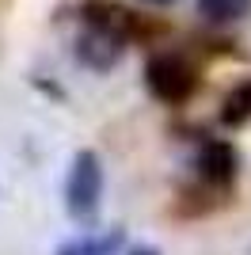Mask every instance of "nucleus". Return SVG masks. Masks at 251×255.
Returning <instances> with one entry per match:
<instances>
[{"label": "nucleus", "mask_w": 251, "mask_h": 255, "mask_svg": "<svg viewBox=\"0 0 251 255\" xmlns=\"http://www.w3.org/2000/svg\"><path fill=\"white\" fill-rule=\"evenodd\" d=\"M76 57H80L88 69H111V65L122 57V38L111 31H99V27H92V31L84 34L80 42H76Z\"/></svg>", "instance_id": "nucleus-3"}, {"label": "nucleus", "mask_w": 251, "mask_h": 255, "mask_svg": "<svg viewBox=\"0 0 251 255\" xmlns=\"http://www.w3.org/2000/svg\"><path fill=\"white\" fill-rule=\"evenodd\" d=\"M145 80H148V88H152V96L164 99V103H179V99H187L190 88H194V73H190L179 57H167V53L148 61Z\"/></svg>", "instance_id": "nucleus-2"}, {"label": "nucleus", "mask_w": 251, "mask_h": 255, "mask_svg": "<svg viewBox=\"0 0 251 255\" xmlns=\"http://www.w3.org/2000/svg\"><path fill=\"white\" fill-rule=\"evenodd\" d=\"M133 255H156V252H152V248H145V252H133Z\"/></svg>", "instance_id": "nucleus-9"}, {"label": "nucleus", "mask_w": 251, "mask_h": 255, "mask_svg": "<svg viewBox=\"0 0 251 255\" xmlns=\"http://www.w3.org/2000/svg\"><path fill=\"white\" fill-rule=\"evenodd\" d=\"M88 19H92V27L111 31V34H118V38L129 31V15H126L122 8H115V4H88Z\"/></svg>", "instance_id": "nucleus-6"}, {"label": "nucleus", "mask_w": 251, "mask_h": 255, "mask_svg": "<svg viewBox=\"0 0 251 255\" xmlns=\"http://www.w3.org/2000/svg\"><path fill=\"white\" fill-rule=\"evenodd\" d=\"M251 118V84H240L225 99V122H248Z\"/></svg>", "instance_id": "nucleus-7"}, {"label": "nucleus", "mask_w": 251, "mask_h": 255, "mask_svg": "<svg viewBox=\"0 0 251 255\" xmlns=\"http://www.w3.org/2000/svg\"><path fill=\"white\" fill-rule=\"evenodd\" d=\"M99 198H103V168H99V156L95 152H80L73 160V171H69V183H65V202L73 217H92L99 210Z\"/></svg>", "instance_id": "nucleus-1"}, {"label": "nucleus", "mask_w": 251, "mask_h": 255, "mask_svg": "<svg viewBox=\"0 0 251 255\" xmlns=\"http://www.w3.org/2000/svg\"><path fill=\"white\" fill-rule=\"evenodd\" d=\"M251 11V0H198V15L209 23H232Z\"/></svg>", "instance_id": "nucleus-5"}, {"label": "nucleus", "mask_w": 251, "mask_h": 255, "mask_svg": "<svg viewBox=\"0 0 251 255\" xmlns=\"http://www.w3.org/2000/svg\"><path fill=\"white\" fill-rule=\"evenodd\" d=\"M156 4H167V0H156Z\"/></svg>", "instance_id": "nucleus-10"}, {"label": "nucleus", "mask_w": 251, "mask_h": 255, "mask_svg": "<svg viewBox=\"0 0 251 255\" xmlns=\"http://www.w3.org/2000/svg\"><path fill=\"white\" fill-rule=\"evenodd\" d=\"M198 171L213 183H225L236 175V152L225 145V141H209L206 149L198 152Z\"/></svg>", "instance_id": "nucleus-4"}, {"label": "nucleus", "mask_w": 251, "mask_h": 255, "mask_svg": "<svg viewBox=\"0 0 251 255\" xmlns=\"http://www.w3.org/2000/svg\"><path fill=\"white\" fill-rule=\"evenodd\" d=\"M61 255H103L95 244H69V248H61Z\"/></svg>", "instance_id": "nucleus-8"}]
</instances>
